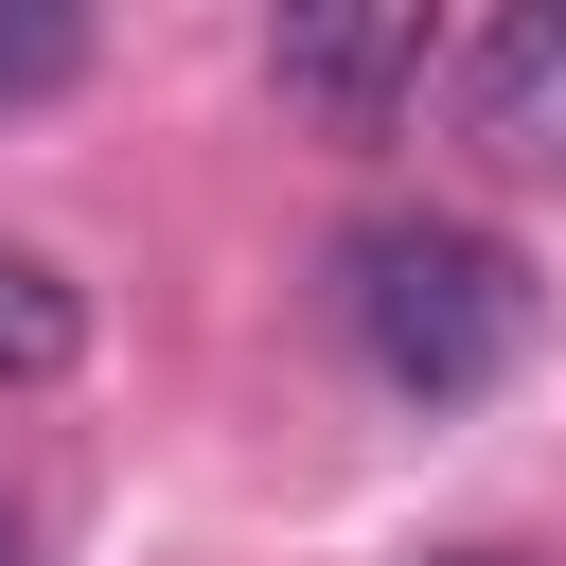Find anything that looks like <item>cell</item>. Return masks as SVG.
<instances>
[{"instance_id": "obj_5", "label": "cell", "mask_w": 566, "mask_h": 566, "mask_svg": "<svg viewBox=\"0 0 566 566\" xmlns=\"http://www.w3.org/2000/svg\"><path fill=\"white\" fill-rule=\"evenodd\" d=\"M71 71H88V18H0V124H18V106H53Z\"/></svg>"}, {"instance_id": "obj_4", "label": "cell", "mask_w": 566, "mask_h": 566, "mask_svg": "<svg viewBox=\"0 0 566 566\" xmlns=\"http://www.w3.org/2000/svg\"><path fill=\"white\" fill-rule=\"evenodd\" d=\"M71 354H88V283H71L53 248H18V230H0V389H53Z\"/></svg>"}, {"instance_id": "obj_3", "label": "cell", "mask_w": 566, "mask_h": 566, "mask_svg": "<svg viewBox=\"0 0 566 566\" xmlns=\"http://www.w3.org/2000/svg\"><path fill=\"white\" fill-rule=\"evenodd\" d=\"M442 106H460V142L495 177H566V0H513L495 35H460Z\"/></svg>"}, {"instance_id": "obj_7", "label": "cell", "mask_w": 566, "mask_h": 566, "mask_svg": "<svg viewBox=\"0 0 566 566\" xmlns=\"http://www.w3.org/2000/svg\"><path fill=\"white\" fill-rule=\"evenodd\" d=\"M18 548H35V531H18V495H0V566H18Z\"/></svg>"}, {"instance_id": "obj_1", "label": "cell", "mask_w": 566, "mask_h": 566, "mask_svg": "<svg viewBox=\"0 0 566 566\" xmlns=\"http://www.w3.org/2000/svg\"><path fill=\"white\" fill-rule=\"evenodd\" d=\"M336 318H354V354H371V389H407V407H478L513 354H531V265L478 230V212H371L354 248H336Z\"/></svg>"}, {"instance_id": "obj_2", "label": "cell", "mask_w": 566, "mask_h": 566, "mask_svg": "<svg viewBox=\"0 0 566 566\" xmlns=\"http://www.w3.org/2000/svg\"><path fill=\"white\" fill-rule=\"evenodd\" d=\"M442 71H460V53H442L424 0H371V18H265V88H283L301 124H336V142H389Z\"/></svg>"}, {"instance_id": "obj_6", "label": "cell", "mask_w": 566, "mask_h": 566, "mask_svg": "<svg viewBox=\"0 0 566 566\" xmlns=\"http://www.w3.org/2000/svg\"><path fill=\"white\" fill-rule=\"evenodd\" d=\"M424 566H531V548H424Z\"/></svg>"}]
</instances>
